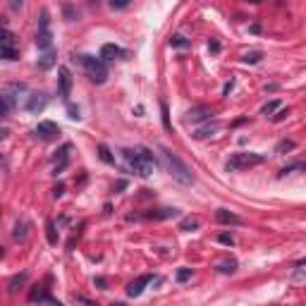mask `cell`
<instances>
[{"instance_id": "6da1fadb", "label": "cell", "mask_w": 306, "mask_h": 306, "mask_svg": "<svg viewBox=\"0 0 306 306\" xmlns=\"http://www.w3.org/2000/svg\"><path fill=\"white\" fill-rule=\"evenodd\" d=\"M122 158H125L127 167L139 175V177H151L158 167V163L153 158V153L146 148V146H137V148H125L122 151Z\"/></svg>"}, {"instance_id": "7a4b0ae2", "label": "cell", "mask_w": 306, "mask_h": 306, "mask_svg": "<svg viewBox=\"0 0 306 306\" xmlns=\"http://www.w3.org/2000/svg\"><path fill=\"white\" fill-rule=\"evenodd\" d=\"M161 153H163V163H165V167H167V172L175 177V180L180 182V184H194V175L189 172V167L184 165V163L180 161V156L177 153H172L170 148H165L163 146L161 148Z\"/></svg>"}, {"instance_id": "3957f363", "label": "cell", "mask_w": 306, "mask_h": 306, "mask_svg": "<svg viewBox=\"0 0 306 306\" xmlns=\"http://www.w3.org/2000/svg\"><path fill=\"white\" fill-rule=\"evenodd\" d=\"M74 60H79V65L86 70L91 82L103 84V82L108 79V65H106L101 57H93V55H79V57H74Z\"/></svg>"}, {"instance_id": "277c9868", "label": "cell", "mask_w": 306, "mask_h": 306, "mask_svg": "<svg viewBox=\"0 0 306 306\" xmlns=\"http://www.w3.org/2000/svg\"><path fill=\"white\" fill-rule=\"evenodd\" d=\"M266 161V156L261 153H251V151H242V153H234L232 158L227 161V170H244V167H253V165H261Z\"/></svg>"}, {"instance_id": "5b68a950", "label": "cell", "mask_w": 306, "mask_h": 306, "mask_svg": "<svg viewBox=\"0 0 306 306\" xmlns=\"http://www.w3.org/2000/svg\"><path fill=\"white\" fill-rule=\"evenodd\" d=\"M0 53H2L5 60H15L17 57V36L10 29H5V27H0Z\"/></svg>"}, {"instance_id": "8992f818", "label": "cell", "mask_w": 306, "mask_h": 306, "mask_svg": "<svg viewBox=\"0 0 306 306\" xmlns=\"http://www.w3.org/2000/svg\"><path fill=\"white\" fill-rule=\"evenodd\" d=\"M211 115H213V110L208 108V106H196V108H192L187 112V122L189 125H198V122H206V120H211Z\"/></svg>"}, {"instance_id": "52a82bcc", "label": "cell", "mask_w": 306, "mask_h": 306, "mask_svg": "<svg viewBox=\"0 0 306 306\" xmlns=\"http://www.w3.org/2000/svg\"><path fill=\"white\" fill-rule=\"evenodd\" d=\"M57 91H60L62 98H67L70 91H72V74L67 67H57Z\"/></svg>"}, {"instance_id": "ba28073f", "label": "cell", "mask_w": 306, "mask_h": 306, "mask_svg": "<svg viewBox=\"0 0 306 306\" xmlns=\"http://www.w3.org/2000/svg\"><path fill=\"white\" fill-rule=\"evenodd\" d=\"M34 132H36L38 139H53L60 129H57V125H55V122H51V120H43V122H38V125H36V129H34Z\"/></svg>"}, {"instance_id": "9c48e42d", "label": "cell", "mask_w": 306, "mask_h": 306, "mask_svg": "<svg viewBox=\"0 0 306 306\" xmlns=\"http://www.w3.org/2000/svg\"><path fill=\"white\" fill-rule=\"evenodd\" d=\"M46 106H48V96L38 91V93H31V96H29L27 110H29V112H41V110L46 108Z\"/></svg>"}, {"instance_id": "30bf717a", "label": "cell", "mask_w": 306, "mask_h": 306, "mask_svg": "<svg viewBox=\"0 0 306 306\" xmlns=\"http://www.w3.org/2000/svg\"><path fill=\"white\" fill-rule=\"evenodd\" d=\"M148 282H151V275H139L134 282H129V285H127V294H129V297H139Z\"/></svg>"}, {"instance_id": "8fae6325", "label": "cell", "mask_w": 306, "mask_h": 306, "mask_svg": "<svg viewBox=\"0 0 306 306\" xmlns=\"http://www.w3.org/2000/svg\"><path fill=\"white\" fill-rule=\"evenodd\" d=\"M117 57H125V51H122L120 46L106 43V46L101 48V60H103V62H106V60H117Z\"/></svg>"}, {"instance_id": "7c38bea8", "label": "cell", "mask_w": 306, "mask_h": 306, "mask_svg": "<svg viewBox=\"0 0 306 306\" xmlns=\"http://www.w3.org/2000/svg\"><path fill=\"white\" fill-rule=\"evenodd\" d=\"M70 151H72V146H70V144H65L62 148H60V161H55L53 175H60V172L67 167V163H70Z\"/></svg>"}, {"instance_id": "4fadbf2b", "label": "cell", "mask_w": 306, "mask_h": 306, "mask_svg": "<svg viewBox=\"0 0 306 306\" xmlns=\"http://www.w3.org/2000/svg\"><path fill=\"white\" fill-rule=\"evenodd\" d=\"M29 230H31V225H29V220H17V225H15V232H12V237H15V242H27L29 239Z\"/></svg>"}, {"instance_id": "5bb4252c", "label": "cell", "mask_w": 306, "mask_h": 306, "mask_svg": "<svg viewBox=\"0 0 306 306\" xmlns=\"http://www.w3.org/2000/svg\"><path fill=\"white\" fill-rule=\"evenodd\" d=\"M36 65L41 67V70H51V67L55 65V48H51V51H41V53H38Z\"/></svg>"}, {"instance_id": "9a60e30c", "label": "cell", "mask_w": 306, "mask_h": 306, "mask_svg": "<svg viewBox=\"0 0 306 306\" xmlns=\"http://www.w3.org/2000/svg\"><path fill=\"white\" fill-rule=\"evenodd\" d=\"M216 220L218 223H223V225H239V223H242V218L230 213V211H225V208H220L216 213Z\"/></svg>"}, {"instance_id": "2e32d148", "label": "cell", "mask_w": 306, "mask_h": 306, "mask_svg": "<svg viewBox=\"0 0 306 306\" xmlns=\"http://www.w3.org/2000/svg\"><path fill=\"white\" fill-rule=\"evenodd\" d=\"M177 216H180V211H177V208H158V211L148 213L151 220H167V218H177Z\"/></svg>"}, {"instance_id": "e0dca14e", "label": "cell", "mask_w": 306, "mask_h": 306, "mask_svg": "<svg viewBox=\"0 0 306 306\" xmlns=\"http://www.w3.org/2000/svg\"><path fill=\"white\" fill-rule=\"evenodd\" d=\"M218 129H220V122H213V125H206V127H198L196 129V139H206V137H213Z\"/></svg>"}, {"instance_id": "ac0fdd59", "label": "cell", "mask_w": 306, "mask_h": 306, "mask_svg": "<svg viewBox=\"0 0 306 306\" xmlns=\"http://www.w3.org/2000/svg\"><path fill=\"white\" fill-rule=\"evenodd\" d=\"M198 225H201V220L198 218H184L180 223V230H187V232H192V230H196Z\"/></svg>"}, {"instance_id": "d6986e66", "label": "cell", "mask_w": 306, "mask_h": 306, "mask_svg": "<svg viewBox=\"0 0 306 306\" xmlns=\"http://www.w3.org/2000/svg\"><path fill=\"white\" fill-rule=\"evenodd\" d=\"M218 270H220V273H234V270H237V261H234V258H225V261L218 263Z\"/></svg>"}, {"instance_id": "ffe728a7", "label": "cell", "mask_w": 306, "mask_h": 306, "mask_svg": "<svg viewBox=\"0 0 306 306\" xmlns=\"http://www.w3.org/2000/svg\"><path fill=\"white\" fill-rule=\"evenodd\" d=\"M24 282H27V273H19V275H15V278L10 280V292L15 294V292H17V289L22 287Z\"/></svg>"}, {"instance_id": "44dd1931", "label": "cell", "mask_w": 306, "mask_h": 306, "mask_svg": "<svg viewBox=\"0 0 306 306\" xmlns=\"http://www.w3.org/2000/svg\"><path fill=\"white\" fill-rule=\"evenodd\" d=\"M98 156H101V161L108 163V165H112V163H115V158H112V153H110V148L106 144L98 146Z\"/></svg>"}, {"instance_id": "7402d4cb", "label": "cell", "mask_w": 306, "mask_h": 306, "mask_svg": "<svg viewBox=\"0 0 306 306\" xmlns=\"http://www.w3.org/2000/svg\"><path fill=\"white\" fill-rule=\"evenodd\" d=\"M261 57H263V53L261 51H251V53H247L242 60L247 62V65H256V62H261Z\"/></svg>"}, {"instance_id": "603a6c76", "label": "cell", "mask_w": 306, "mask_h": 306, "mask_svg": "<svg viewBox=\"0 0 306 306\" xmlns=\"http://www.w3.org/2000/svg\"><path fill=\"white\" fill-rule=\"evenodd\" d=\"M294 141H289V139H282L280 144L275 146V153H287V151H294Z\"/></svg>"}, {"instance_id": "cb8c5ba5", "label": "cell", "mask_w": 306, "mask_h": 306, "mask_svg": "<svg viewBox=\"0 0 306 306\" xmlns=\"http://www.w3.org/2000/svg\"><path fill=\"white\" fill-rule=\"evenodd\" d=\"M170 46H172V48H187V46H189V38H184L182 34H177V36L170 38Z\"/></svg>"}, {"instance_id": "d4e9b609", "label": "cell", "mask_w": 306, "mask_h": 306, "mask_svg": "<svg viewBox=\"0 0 306 306\" xmlns=\"http://www.w3.org/2000/svg\"><path fill=\"white\" fill-rule=\"evenodd\" d=\"M46 237H48V242H51V244H57V234H55L53 220H48V223H46Z\"/></svg>"}, {"instance_id": "484cf974", "label": "cell", "mask_w": 306, "mask_h": 306, "mask_svg": "<svg viewBox=\"0 0 306 306\" xmlns=\"http://www.w3.org/2000/svg\"><path fill=\"white\" fill-rule=\"evenodd\" d=\"M292 170H304V163H294V165H287V167H282V170H280V177L289 175Z\"/></svg>"}, {"instance_id": "4316f807", "label": "cell", "mask_w": 306, "mask_h": 306, "mask_svg": "<svg viewBox=\"0 0 306 306\" xmlns=\"http://www.w3.org/2000/svg\"><path fill=\"white\" fill-rule=\"evenodd\" d=\"M189 278H192V268H180L177 270V280H180V282L189 280Z\"/></svg>"}, {"instance_id": "83f0119b", "label": "cell", "mask_w": 306, "mask_h": 306, "mask_svg": "<svg viewBox=\"0 0 306 306\" xmlns=\"http://www.w3.org/2000/svg\"><path fill=\"white\" fill-rule=\"evenodd\" d=\"M218 242H220V244H225V247H232L234 237H232V234H220V237H218Z\"/></svg>"}, {"instance_id": "f1b7e54d", "label": "cell", "mask_w": 306, "mask_h": 306, "mask_svg": "<svg viewBox=\"0 0 306 306\" xmlns=\"http://www.w3.org/2000/svg\"><path fill=\"white\" fill-rule=\"evenodd\" d=\"M278 108H280V103H278V101H270L268 106H263V115H270L273 110H278Z\"/></svg>"}, {"instance_id": "f546056e", "label": "cell", "mask_w": 306, "mask_h": 306, "mask_svg": "<svg viewBox=\"0 0 306 306\" xmlns=\"http://www.w3.org/2000/svg\"><path fill=\"white\" fill-rule=\"evenodd\" d=\"M127 5H129V0H112V2H110L112 10H122V7H127Z\"/></svg>"}, {"instance_id": "4dcf8cb0", "label": "cell", "mask_w": 306, "mask_h": 306, "mask_svg": "<svg viewBox=\"0 0 306 306\" xmlns=\"http://www.w3.org/2000/svg\"><path fill=\"white\" fill-rule=\"evenodd\" d=\"M161 110H163V125H165V129H170V117H167V106L163 103V106H161Z\"/></svg>"}, {"instance_id": "1f68e13d", "label": "cell", "mask_w": 306, "mask_h": 306, "mask_svg": "<svg viewBox=\"0 0 306 306\" xmlns=\"http://www.w3.org/2000/svg\"><path fill=\"white\" fill-rule=\"evenodd\" d=\"M287 115H289V108H282L280 112H278V115H275V122H282V120H285Z\"/></svg>"}, {"instance_id": "d6a6232c", "label": "cell", "mask_w": 306, "mask_h": 306, "mask_svg": "<svg viewBox=\"0 0 306 306\" xmlns=\"http://www.w3.org/2000/svg\"><path fill=\"white\" fill-rule=\"evenodd\" d=\"M2 115H7V103H5V98L0 96V117H2Z\"/></svg>"}, {"instance_id": "836d02e7", "label": "cell", "mask_w": 306, "mask_h": 306, "mask_svg": "<svg viewBox=\"0 0 306 306\" xmlns=\"http://www.w3.org/2000/svg\"><path fill=\"white\" fill-rule=\"evenodd\" d=\"M67 110H70V117H72V120H79V110L74 108V106H67Z\"/></svg>"}, {"instance_id": "e575fe53", "label": "cell", "mask_w": 306, "mask_h": 306, "mask_svg": "<svg viewBox=\"0 0 306 306\" xmlns=\"http://www.w3.org/2000/svg\"><path fill=\"white\" fill-rule=\"evenodd\" d=\"M62 192H65V187H62V184H57V187L53 189V196H55V198H60V196H62Z\"/></svg>"}, {"instance_id": "d590c367", "label": "cell", "mask_w": 306, "mask_h": 306, "mask_svg": "<svg viewBox=\"0 0 306 306\" xmlns=\"http://www.w3.org/2000/svg\"><path fill=\"white\" fill-rule=\"evenodd\" d=\"M232 82H227V84H225V86H223V93H225V96H230V91H232Z\"/></svg>"}, {"instance_id": "8d00e7d4", "label": "cell", "mask_w": 306, "mask_h": 306, "mask_svg": "<svg viewBox=\"0 0 306 306\" xmlns=\"http://www.w3.org/2000/svg\"><path fill=\"white\" fill-rule=\"evenodd\" d=\"M211 51H220V43H218V41H211Z\"/></svg>"}, {"instance_id": "74e56055", "label": "cell", "mask_w": 306, "mask_h": 306, "mask_svg": "<svg viewBox=\"0 0 306 306\" xmlns=\"http://www.w3.org/2000/svg\"><path fill=\"white\" fill-rule=\"evenodd\" d=\"M110 306H127V304H122V302H115V304H110Z\"/></svg>"}, {"instance_id": "f35d334b", "label": "cell", "mask_w": 306, "mask_h": 306, "mask_svg": "<svg viewBox=\"0 0 306 306\" xmlns=\"http://www.w3.org/2000/svg\"><path fill=\"white\" fill-rule=\"evenodd\" d=\"M2 253H5V251H2V247H0V258H2Z\"/></svg>"}, {"instance_id": "ab89813d", "label": "cell", "mask_w": 306, "mask_h": 306, "mask_svg": "<svg viewBox=\"0 0 306 306\" xmlns=\"http://www.w3.org/2000/svg\"><path fill=\"white\" fill-rule=\"evenodd\" d=\"M0 57H2V53H0Z\"/></svg>"}]
</instances>
